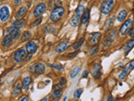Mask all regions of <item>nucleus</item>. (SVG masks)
I'll list each match as a JSON object with an SVG mask.
<instances>
[{
  "instance_id": "20",
  "label": "nucleus",
  "mask_w": 134,
  "mask_h": 101,
  "mask_svg": "<svg viewBox=\"0 0 134 101\" xmlns=\"http://www.w3.org/2000/svg\"><path fill=\"white\" fill-rule=\"evenodd\" d=\"M127 10H125V9L121 10V11L118 14V16H117V20L120 21V22H122L123 20L126 19V17H127Z\"/></svg>"
},
{
  "instance_id": "4",
  "label": "nucleus",
  "mask_w": 134,
  "mask_h": 101,
  "mask_svg": "<svg viewBox=\"0 0 134 101\" xmlns=\"http://www.w3.org/2000/svg\"><path fill=\"white\" fill-rule=\"evenodd\" d=\"M134 68V60L131 61V62H129L128 64H127L126 67L123 68L122 72H121V73H120L119 75V79L120 80H123L125 79L126 78H127V74H128L130 72H131V70H133Z\"/></svg>"
},
{
  "instance_id": "47",
  "label": "nucleus",
  "mask_w": 134,
  "mask_h": 101,
  "mask_svg": "<svg viewBox=\"0 0 134 101\" xmlns=\"http://www.w3.org/2000/svg\"><path fill=\"white\" fill-rule=\"evenodd\" d=\"M0 67H1V65H0Z\"/></svg>"
},
{
  "instance_id": "8",
  "label": "nucleus",
  "mask_w": 134,
  "mask_h": 101,
  "mask_svg": "<svg viewBox=\"0 0 134 101\" xmlns=\"http://www.w3.org/2000/svg\"><path fill=\"white\" fill-rule=\"evenodd\" d=\"M46 10V5L45 3H39V4L36 6L35 9L34 10V17H38V16L43 14Z\"/></svg>"
},
{
  "instance_id": "6",
  "label": "nucleus",
  "mask_w": 134,
  "mask_h": 101,
  "mask_svg": "<svg viewBox=\"0 0 134 101\" xmlns=\"http://www.w3.org/2000/svg\"><path fill=\"white\" fill-rule=\"evenodd\" d=\"M26 55H27V51H24V49L18 50L14 53V60L17 62H22L24 60H25Z\"/></svg>"
},
{
  "instance_id": "32",
  "label": "nucleus",
  "mask_w": 134,
  "mask_h": 101,
  "mask_svg": "<svg viewBox=\"0 0 134 101\" xmlns=\"http://www.w3.org/2000/svg\"><path fill=\"white\" fill-rule=\"evenodd\" d=\"M82 92H83L82 88H78V89H76L74 93V98L75 99H79L80 97V95H81Z\"/></svg>"
},
{
  "instance_id": "36",
  "label": "nucleus",
  "mask_w": 134,
  "mask_h": 101,
  "mask_svg": "<svg viewBox=\"0 0 134 101\" xmlns=\"http://www.w3.org/2000/svg\"><path fill=\"white\" fill-rule=\"evenodd\" d=\"M61 88H62V85H61V84H60V83L56 84V85L54 87V90H60V89H61Z\"/></svg>"
},
{
  "instance_id": "46",
  "label": "nucleus",
  "mask_w": 134,
  "mask_h": 101,
  "mask_svg": "<svg viewBox=\"0 0 134 101\" xmlns=\"http://www.w3.org/2000/svg\"><path fill=\"white\" fill-rule=\"evenodd\" d=\"M0 94H1V91H0Z\"/></svg>"
},
{
  "instance_id": "43",
  "label": "nucleus",
  "mask_w": 134,
  "mask_h": 101,
  "mask_svg": "<svg viewBox=\"0 0 134 101\" xmlns=\"http://www.w3.org/2000/svg\"><path fill=\"white\" fill-rule=\"evenodd\" d=\"M47 100V99H46V98H44V99H43V100H42V101H44V100Z\"/></svg>"
},
{
  "instance_id": "38",
  "label": "nucleus",
  "mask_w": 134,
  "mask_h": 101,
  "mask_svg": "<svg viewBox=\"0 0 134 101\" xmlns=\"http://www.w3.org/2000/svg\"><path fill=\"white\" fill-rule=\"evenodd\" d=\"M88 74H89V72H88V71H84V73H83V74H82V78H87Z\"/></svg>"
},
{
  "instance_id": "9",
  "label": "nucleus",
  "mask_w": 134,
  "mask_h": 101,
  "mask_svg": "<svg viewBox=\"0 0 134 101\" xmlns=\"http://www.w3.org/2000/svg\"><path fill=\"white\" fill-rule=\"evenodd\" d=\"M8 34L10 35V36L13 37V40H17V39L20 36V30H19V29L16 28L13 25L8 29Z\"/></svg>"
},
{
  "instance_id": "21",
  "label": "nucleus",
  "mask_w": 134,
  "mask_h": 101,
  "mask_svg": "<svg viewBox=\"0 0 134 101\" xmlns=\"http://www.w3.org/2000/svg\"><path fill=\"white\" fill-rule=\"evenodd\" d=\"M30 83H31V78H30V77L24 78V79L23 80V83H22V86H23L24 89H27V88L29 87Z\"/></svg>"
},
{
  "instance_id": "42",
  "label": "nucleus",
  "mask_w": 134,
  "mask_h": 101,
  "mask_svg": "<svg viewBox=\"0 0 134 101\" xmlns=\"http://www.w3.org/2000/svg\"><path fill=\"white\" fill-rule=\"evenodd\" d=\"M107 100H114V99H111V98H109V99H107Z\"/></svg>"
},
{
  "instance_id": "37",
  "label": "nucleus",
  "mask_w": 134,
  "mask_h": 101,
  "mask_svg": "<svg viewBox=\"0 0 134 101\" xmlns=\"http://www.w3.org/2000/svg\"><path fill=\"white\" fill-rule=\"evenodd\" d=\"M129 36L131 37H134V27H133L129 30Z\"/></svg>"
},
{
  "instance_id": "14",
  "label": "nucleus",
  "mask_w": 134,
  "mask_h": 101,
  "mask_svg": "<svg viewBox=\"0 0 134 101\" xmlns=\"http://www.w3.org/2000/svg\"><path fill=\"white\" fill-rule=\"evenodd\" d=\"M25 47H26V51H27V53H29V54H33V53H34L36 51H37V48H38L36 44L33 41L27 43Z\"/></svg>"
},
{
  "instance_id": "7",
  "label": "nucleus",
  "mask_w": 134,
  "mask_h": 101,
  "mask_svg": "<svg viewBox=\"0 0 134 101\" xmlns=\"http://www.w3.org/2000/svg\"><path fill=\"white\" fill-rule=\"evenodd\" d=\"M9 15H10V13H9V8L7 6H3L0 9V20L1 21L3 22H5L9 20Z\"/></svg>"
},
{
  "instance_id": "25",
  "label": "nucleus",
  "mask_w": 134,
  "mask_h": 101,
  "mask_svg": "<svg viewBox=\"0 0 134 101\" xmlns=\"http://www.w3.org/2000/svg\"><path fill=\"white\" fill-rule=\"evenodd\" d=\"M61 4H62L61 0H52V1L50 2V7H51V8L54 7V9L58 8V7H60Z\"/></svg>"
},
{
  "instance_id": "11",
  "label": "nucleus",
  "mask_w": 134,
  "mask_h": 101,
  "mask_svg": "<svg viewBox=\"0 0 134 101\" xmlns=\"http://www.w3.org/2000/svg\"><path fill=\"white\" fill-rule=\"evenodd\" d=\"M80 20H81V16L77 15V14H75L74 15L72 16V18L70 19V24L73 27H77V26L80 24Z\"/></svg>"
},
{
  "instance_id": "34",
  "label": "nucleus",
  "mask_w": 134,
  "mask_h": 101,
  "mask_svg": "<svg viewBox=\"0 0 134 101\" xmlns=\"http://www.w3.org/2000/svg\"><path fill=\"white\" fill-rule=\"evenodd\" d=\"M50 67H54V68L55 69H58V70H60V71H62L63 70V67L61 65H56V64H53V65H50Z\"/></svg>"
},
{
  "instance_id": "27",
  "label": "nucleus",
  "mask_w": 134,
  "mask_h": 101,
  "mask_svg": "<svg viewBox=\"0 0 134 101\" xmlns=\"http://www.w3.org/2000/svg\"><path fill=\"white\" fill-rule=\"evenodd\" d=\"M85 11V8L83 5H79L78 7H77V9H76V12H75V14H77V15H80L82 17V14L84 13Z\"/></svg>"
},
{
  "instance_id": "30",
  "label": "nucleus",
  "mask_w": 134,
  "mask_h": 101,
  "mask_svg": "<svg viewBox=\"0 0 134 101\" xmlns=\"http://www.w3.org/2000/svg\"><path fill=\"white\" fill-rule=\"evenodd\" d=\"M31 34H30V32L29 31H25L23 34V36H22V41H26V40H29L30 38H31Z\"/></svg>"
},
{
  "instance_id": "1",
  "label": "nucleus",
  "mask_w": 134,
  "mask_h": 101,
  "mask_svg": "<svg viewBox=\"0 0 134 101\" xmlns=\"http://www.w3.org/2000/svg\"><path fill=\"white\" fill-rule=\"evenodd\" d=\"M64 14H65L64 8H62L61 6L58 8H55V9H53L51 13H50V20H51L53 22H57L62 18Z\"/></svg>"
},
{
  "instance_id": "39",
  "label": "nucleus",
  "mask_w": 134,
  "mask_h": 101,
  "mask_svg": "<svg viewBox=\"0 0 134 101\" xmlns=\"http://www.w3.org/2000/svg\"><path fill=\"white\" fill-rule=\"evenodd\" d=\"M66 78H62L61 79H60V83L61 84V85H63V84H65V83H66Z\"/></svg>"
},
{
  "instance_id": "41",
  "label": "nucleus",
  "mask_w": 134,
  "mask_h": 101,
  "mask_svg": "<svg viewBox=\"0 0 134 101\" xmlns=\"http://www.w3.org/2000/svg\"><path fill=\"white\" fill-rule=\"evenodd\" d=\"M28 100H29V99L27 97H23V99H21V101H28Z\"/></svg>"
},
{
  "instance_id": "40",
  "label": "nucleus",
  "mask_w": 134,
  "mask_h": 101,
  "mask_svg": "<svg viewBox=\"0 0 134 101\" xmlns=\"http://www.w3.org/2000/svg\"><path fill=\"white\" fill-rule=\"evenodd\" d=\"M13 1H14V3L16 5H19L22 3V0H13Z\"/></svg>"
},
{
  "instance_id": "10",
  "label": "nucleus",
  "mask_w": 134,
  "mask_h": 101,
  "mask_svg": "<svg viewBox=\"0 0 134 101\" xmlns=\"http://www.w3.org/2000/svg\"><path fill=\"white\" fill-rule=\"evenodd\" d=\"M101 64L97 63L92 67V70H91V74H92L93 78L98 79L99 78L101 77Z\"/></svg>"
},
{
  "instance_id": "31",
  "label": "nucleus",
  "mask_w": 134,
  "mask_h": 101,
  "mask_svg": "<svg viewBox=\"0 0 134 101\" xmlns=\"http://www.w3.org/2000/svg\"><path fill=\"white\" fill-rule=\"evenodd\" d=\"M83 42H84V38L80 39V40H79L78 41H77L76 43H75V44L73 45V49L76 50V49L80 48V47L81 46V45L83 44Z\"/></svg>"
},
{
  "instance_id": "17",
  "label": "nucleus",
  "mask_w": 134,
  "mask_h": 101,
  "mask_svg": "<svg viewBox=\"0 0 134 101\" xmlns=\"http://www.w3.org/2000/svg\"><path fill=\"white\" fill-rule=\"evenodd\" d=\"M133 46H134V39H132V40H130L129 41H127V44L125 45V46L123 47V51H124L125 54L127 55Z\"/></svg>"
},
{
  "instance_id": "23",
  "label": "nucleus",
  "mask_w": 134,
  "mask_h": 101,
  "mask_svg": "<svg viewBox=\"0 0 134 101\" xmlns=\"http://www.w3.org/2000/svg\"><path fill=\"white\" fill-rule=\"evenodd\" d=\"M114 20H115V16H112V17L109 18L108 20H107V22H106V24H105V28L106 29H110L111 26L113 25V24H114Z\"/></svg>"
},
{
  "instance_id": "26",
  "label": "nucleus",
  "mask_w": 134,
  "mask_h": 101,
  "mask_svg": "<svg viewBox=\"0 0 134 101\" xmlns=\"http://www.w3.org/2000/svg\"><path fill=\"white\" fill-rule=\"evenodd\" d=\"M80 67H74L73 70L71 71V73H70V77L71 78H76V76L78 75V73H80Z\"/></svg>"
},
{
  "instance_id": "15",
  "label": "nucleus",
  "mask_w": 134,
  "mask_h": 101,
  "mask_svg": "<svg viewBox=\"0 0 134 101\" xmlns=\"http://www.w3.org/2000/svg\"><path fill=\"white\" fill-rule=\"evenodd\" d=\"M13 37H12L10 35L8 34L7 36H5V37L3 38V47H5V48H7V47H9L10 46L12 45V43H13Z\"/></svg>"
},
{
  "instance_id": "33",
  "label": "nucleus",
  "mask_w": 134,
  "mask_h": 101,
  "mask_svg": "<svg viewBox=\"0 0 134 101\" xmlns=\"http://www.w3.org/2000/svg\"><path fill=\"white\" fill-rule=\"evenodd\" d=\"M42 22V18L40 17V18H39V19H37L36 20H34V21L32 23V24H31V26L32 27H36V26H38L39 24H40V23Z\"/></svg>"
},
{
  "instance_id": "16",
  "label": "nucleus",
  "mask_w": 134,
  "mask_h": 101,
  "mask_svg": "<svg viewBox=\"0 0 134 101\" xmlns=\"http://www.w3.org/2000/svg\"><path fill=\"white\" fill-rule=\"evenodd\" d=\"M69 46V42H61L56 46L55 51L57 53H62L63 51H65L68 48Z\"/></svg>"
},
{
  "instance_id": "12",
  "label": "nucleus",
  "mask_w": 134,
  "mask_h": 101,
  "mask_svg": "<svg viewBox=\"0 0 134 101\" xmlns=\"http://www.w3.org/2000/svg\"><path fill=\"white\" fill-rule=\"evenodd\" d=\"M101 36V34L100 32H95L91 34V37L90 39V44L91 45H96L99 42Z\"/></svg>"
},
{
  "instance_id": "3",
  "label": "nucleus",
  "mask_w": 134,
  "mask_h": 101,
  "mask_svg": "<svg viewBox=\"0 0 134 101\" xmlns=\"http://www.w3.org/2000/svg\"><path fill=\"white\" fill-rule=\"evenodd\" d=\"M116 37H117V30L114 29V30L109 32V34L107 36V38L105 39L104 43H103V50H106V49H107L110 46L111 42L115 40Z\"/></svg>"
},
{
  "instance_id": "2",
  "label": "nucleus",
  "mask_w": 134,
  "mask_h": 101,
  "mask_svg": "<svg viewBox=\"0 0 134 101\" xmlns=\"http://www.w3.org/2000/svg\"><path fill=\"white\" fill-rule=\"evenodd\" d=\"M114 5V1L113 0H104L101 3L100 10L103 14H108L111 13L112 7Z\"/></svg>"
},
{
  "instance_id": "28",
  "label": "nucleus",
  "mask_w": 134,
  "mask_h": 101,
  "mask_svg": "<svg viewBox=\"0 0 134 101\" xmlns=\"http://www.w3.org/2000/svg\"><path fill=\"white\" fill-rule=\"evenodd\" d=\"M61 94H62L61 89L55 90V91L54 92V94H52V95H51V97H50V98H51V100H56V99H58V98H60Z\"/></svg>"
},
{
  "instance_id": "13",
  "label": "nucleus",
  "mask_w": 134,
  "mask_h": 101,
  "mask_svg": "<svg viewBox=\"0 0 134 101\" xmlns=\"http://www.w3.org/2000/svg\"><path fill=\"white\" fill-rule=\"evenodd\" d=\"M34 68V71L36 74H43L44 73V71H45V67H44V64H42V63H37V64L34 65L33 67H32Z\"/></svg>"
},
{
  "instance_id": "45",
  "label": "nucleus",
  "mask_w": 134,
  "mask_h": 101,
  "mask_svg": "<svg viewBox=\"0 0 134 101\" xmlns=\"http://www.w3.org/2000/svg\"><path fill=\"white\" fill-rule=\"evenodd\" d=\"M1 82H2V81H1V79H0V83H1Z\"/></svg>"
},
{
  "instance_id": "18",
  "label": "nucleus",
  "mask_w": 134,
  "mask_h": 101,
  "mask_svg": "<svg viewBox=\"0 0 134 101\" xmlns=\"http://www.w3.org/2000/svg\"><path fill=\"white\" fill-rule=\"evenodd\" d=\"M20 92H21V83H20L19 81H18V82H16L14 86H13L12 94H13V95L16 96L19 94H20Z\"/></svg>"
},
{
  "instance_id": "5",
  "label": "nucleus",
  "mask_w": 134,
  "mask_h": 101,
  "mask_svg": "<svg viewBox=\"0 0 134 101\" xmlns=\"http://www.w3.org/2000/svg\"><path fill=\"white\" fill-rule=\"evenodd\" d=\"M133 25V20L131 19H128L127 20H126L124 23L122 24V25L120 28V34L121 36H125L126 34H127V32H129V30H131V27Z\"/></svg>"
},
{
  "instance_id": "44",
  "label": "nucleus",
  "mask_w": 134,
  "mask_h": 101,
  "mask_svg": "<svg viewBox=\"0 0 134 101\" xmlns=\"http://www.w3.org/2000/svg\"><path fill=\"white\" fill-rule=\"evenodd\" d=\"M3 0H0V2H3Z\"/></svg>"
},
{
  "instance_id": "35",
  "label": "nucleus",
  "mask_w": 134,
  "mask_h": 101,
  "mask_svg": "<svg viewBox=\"0 0 134 101\" xmlns=\"http://www.w3.org/2000/svg\"><path fill=\"white\" fill-rule=\"evenodd\" d=\"M78 53H79V51H75V52L70 53V54H69V57H75L77 54H78Z\"/></svg>"
},
{
  "instance_id": "22",
  "label": "nucleus",
  "mask_w": 134,
  "mask_h": 101,
  "mask_svg": "<svg viewBox=\"0 0 134 101\" xmlns=\"http://www.w3.org/2000/svg\"><path fill=\"white\" fill-rule=\"evenodd\" d=\"M24 24H25V20H23V19H19V20L15 21L14 23L13 24V25L18 29H21L24 25Z\"/></svg>"
},
{
  "instance_id": "29",
  "label": "nucleus",
  "mask_w": 134,
  "mask_h": 101,
  "mask_svg": "<svg viewBox=\"0 0 134 101\" xmlns=\"http://www.w3.org/2000/svg\"><path fill=\"white\" fill-rule=\"evenodd\" d=\"M98 51H99V46L97 45H94V46L91 47L90 50V55L93 57V56L96 55L98 53Z\"/></svg>"
},
{
  "instance_id": "24",
  "label": "nucleus",
  "mask_w": 134,
  "mask_h": 101,
  "mask_svg": "<svg viewBox=\"0 0 134 101\" xmlns=\"http://www.w3.org/2000/svg\"><path fill=\"white\" fill-rule=\"evenodd\" d=\"M26 11H27V8L25 7V6H24V7L20 8L19 9V11L17 12V14H16V18L17 19H20L22 17V16L24 15V14L26 13Z\"/></svg>"
},
{
  "instance_id": "19",
  "label": "nucleus",
  "mask_w": 134,
  "mask_h": 101,
  "mask_svg": "<svg viewBox=\"0 0 134 101\" xmlns=\"http://www.w3.org/2000/svg\"><path fill=\"white\" fill-rule=\"evenodd\" d=\"M89 18H90V9H87L86 10H85L84 13L82 14L81 17V22L83 24H86L87 22L89 20Z\"/></svg>"
}]
</instances>
